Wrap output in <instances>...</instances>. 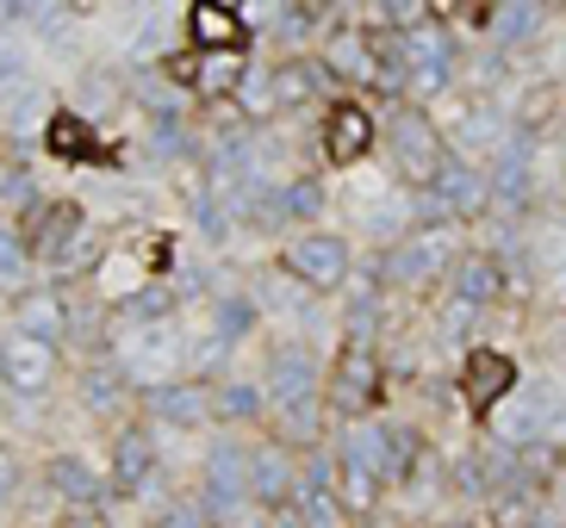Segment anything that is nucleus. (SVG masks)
Here are the masks:
<instances>
[{"label":"nucleus","instance_id":"nucleus-3","mask_svg":"<svg viewBox=\"0 0 566 528\" xmlns=\"http://www.w3.org/2000/svg\"><path fill=\"white\" fill-rule=\"evenodd\" d=\"M187 32H193V50H206V56H243V44H250L243 19L212 7V0H200V7L187 13Z\"/></svg>","mask_w":566,"mask_h":528},{"label":"nucleus","instance_id":"nucleus-2","mask_svg":"<svg viewBox=\"0 0 566 528\" xmlns=\"http://www.w3.org/2000/svg\"><path fill=\"white\" fill-rule=\"evenodd\" d=\"M516 386V361L511 355H499V348H473L461 367V398H467V411L485 416L492 404H499L504 392Z\"/></svg>","mask_w":566,"mask_h":528},{"label":"nucleus","instance_id":"nucleus-6","mask_svg":"<svg viewBox=\"0 0 566 528\" xmlns=\"http://www.w3.org/2000/svg\"><path fill=\"white\" fill-rule=\"evenodd\" d=\"M286 267H300L312 286H331L336 274H343V249L336 243H300V249H286Z\"/></svg>","mask_w":566,"mask_h":528},{"label":"nucleus","instance_id":"nucleus-4","mask_svg":"<svg viewBox=\"0 0 566 528\" xmlns=\"http://www.w3.org/2000/svg\"><path fill=\"white\" fill-rule=\"evenodd\" d=\"M324 144H331L336 162H355L361 149H374V118L355 106V99H343V106H331V125H324Z\"/></svg>","mask_w":566,"mask_h":528},{"label":"nucleus","instance_id":"nucleus-5","mask_svg":"<svg viewBox=\"0 0 566 528\" xmlns=\"http://www.w3.org/2000/svg\"><path fill=\"white\" fill-rule=\"evenodd\" d=\"M44 144H51L63 162H82V156H87V162H101V144H94V131H87L75 113H56L51 131H44Z\"/></svg>","mask_w":566,"mask_h":528},{"label":"nucleus","instance_id":"nucleus-1","mask_svg":"<svg viewBox=\"0 0 566 528\" xmlns=\"http://www.w3.org/2000/svg\"><path fill=\"white\" fill-rule=\"evenodd\" d=\"M380 392H386L380 355H374V348H343V355H336V367H331V404H336V411L361 416V411H374V404H380Z\"/></svg>","mask_w":566,"mask_h":528}]
</instances>
